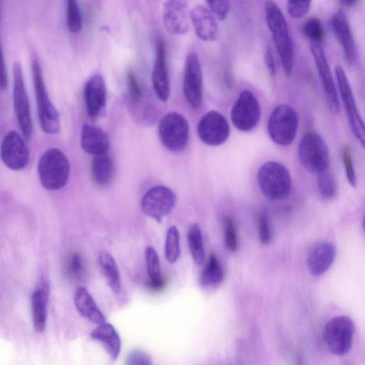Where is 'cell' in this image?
<instances>
[{
	"label": "cell",
	"mask_w": 365,
	"mask_h": 365,
	"mask_svg": "<svg viewBox=\"0 0 365 365\" xmlns=\"http://www.w3.org/2000/svg\"><path fill=\"white\" fill-rule=\"evenodd\" d=\"M354 335V325L352 320L346 316H337L325 325L323 339L331 353L342 356L351 349Z\"/></svg>",
	"instance_id": "8"
},
{
	"label": "cell",
	"mask_w": 365,
	"mask_h": 365,
	"mask_svg": "<svg viewBox=\"0 0 365 365\" xmlns=\"http://www.w3.org/2000/svg\"><path fill=\"white\" fill-rule=\"evenodd\" d=\"M82 259L79 254H74L69 260V271L74 276H77L82 271Z\"/></svg>",
	"instance_id": "43"
},
{
	"label": "cell",
	"mask_w": 365,
	"mask_h": 365,
	"mask_svg": "<svg viewBox=\"0 0 365 365\" xmlns=\"http://www.w3.org/2000/svg\"><path fill=\"white\" fill-rule=\"evenodd\" d=\"M114 172L113 162L108 154L94 156L91 164V174L94 182L100 186L109 184Z\"/></svg>",
	"instance_id": "27"
},
{
	"label": "cell",
	"mask_w": 365,
	"mask_h": 365,
	"mask_svg": "<svg viewBox=\"0 0 365 365\" xmlns=\"http://www.w3.org/2000/svg\"><path fill=\"white\" fill-rule=\"evenodd\" d=\"M303 33L305 37L312 43L320 44L324 38V30L321 21L312 18L306 21L303 27Z\"/></svg>",
	"instance_id": "36"
},
{
	"label": "cell",
	"mask_w": 365,
	"mask_h": 365,
	"mask_svg": "<svg viewBox=\"0 0 365 365\" xmlns=\"http://www.w3.org/2000/svg\"><path fill=\"white\" fill-rule=\"evenodd\" d=\"M310 6V1H288L287 10L293 18L301 19L308 13Z\"/></svg>",
	"instance_id": "41"
},
{
	"label": "cell",
	"mask_w": 365,
	"mask_h": 365,
	"mask_svg": "<svg viewBox=\"0 0 365 365\" xmlns=\"http://www.w3.org/2000/svg\"><path fill=\"white\" fill-rule=\"evenodd\" d=\"M98 262L111 290L114 294L118 295L121 290V281L115 259L110 254L101 252L99 255Z\"/></svg>",
	"instance_id": "28"
},
{
	"label": "cell",
	"mask_w": 365,
	"mask_h": 365,
	"mask_svg": "<svg viewBox=\"0 0 365 365\" xmlns=\"http://www.w3.org/2000/svg\"><path fill=\"white\" fill-rule=\"evenodd\" d=\"M127 82L133 101L137 103L141 102L144 98V92L133 70H130L128 72Z\"/></svg>",
	"instance_id": "37"
},
{
	"label": "cell",
	"mask_w": 365,
	"mask_h": 365,
	"mask_svg": "<svg viewBox=\"0 0 365 365\" xmlns=\"http://www.w3.org/2000/svg\"><path fill=\"white\" fill-rule=\"evenodd\" d=\"M13 76V102L15 112L22 135L26 141H30L33 133L30 104L26 87L22 66L19 62H16L14 64Z\"/></svg>",
	"instance_id": "10"
},
{
	"label": "cell",
	"mask_w": 365,
	"mask_h": 365,
	"mask_svg": "<svg viewBox=\"0 0 365 365\" xmlns=\"http://www.w3.org/2000/svg\"><path fill=\"white\" fill-rule=\"evenodd\" d=\"M259 238L263 245H266L271 242L272 233L270 227L269 218L267 212H261L259 218Z\"/></svg>",
	"instance_id": "38"
},
{
	"label": "cell",
	"mask_w": 365,
	"mask_h": 365,
	"mask_svg": "<svg viewBox=\"0 0 365 365\" xmlns=\"http://www.w3.org/2000/svg\"><path fill=\"white\" fill-rule=\"evenodd\" d=\"M225 278L224 269L215 255L211 254L201 278L202 286L214 288L220 285Z\"/></svg>",
	"instance_id": "30"
},
{
	"label": "cell",
	"mask_w": 365,
	"mask_h": 365,
	"mask_svg": "<svg viewBox=\"0 0 365 365\" xmlns=\"http://www.w3.org/2000/svg\"><path fill=\"white\" fill-rule=\"evenodd\" d=\"M339 95L348 117L351 130L365 150V124L358 111L354 96L344 69L337 65L335 69Z\"/></svg>",
	"instance_id": "11"
},
{
	"label": "cell",
	"mask_w": 365,
	"mask_h": 365,
	"mask_svg": "<svg viewBox=\"0 0 365 365\" xmlns=\"http://www.w3.org/2000/svg\"><path fill=\"white\" fill-rule=\"evenodd\" d=\"M1 158L11 170L25 169L30 160V151L26 139L15 130L10 131L1 144Z\"/></svg>",
	"instance_id": "15"
},
{
	"label": "cell",
	"mask_w": 365,
	"mask_h": 365,
	"mask_svg": "<svg viewBox=\"0 0 365 365\" xmlns=\"http://www.w3.org/2000/svg\"><path fill=\"white\" fill-rule=\"evenodd\" d=\"M298 116L293 108L287 104L276 106L268 123V133L274 143L281 147L291 145L298 130Z\"/></svg>",
	"instance_id": "5"
},
{
	"label": "cell",
	"mask_w": 365,
	"mask_h": 365,
	"mask_svg": "<svg viewBox=\"0 0 365 365\" xmlns=\"http://www.w3.org/2000/svg\"><path fill=\"white\" fill-rule=\"evenodd\" d=\"M32 71L41 128L47 134H57L61 130L60 115L50 99L42 67L37 59L32 63Z\"/></svg>",
	"instance_id": "3"
},
{
	"label": "cell",
	"mask_w": 365,
	"mask_h": 365,
	"mask_svg": "<svg viewBox=\"0 0 365 365\" xmlns=\"http://www.w3.org/2000/svg\"><path fill=\"white\" fill-rule=\"evenodd\" d=\"M152 84L158 99L166 102L170 97V81L167 63L166 45L162 38L156 42V57L152 72Z\"/></svg>",
	"instance_id": "18"
},
{
	"label": "cell",
	"mask_w": 365,
	"mask_h": 365,
	"mask_svg": "<svg viewBox=\"0 0 365 365\" xmlns=\"http://www.w3.org/2000/svg\"><path fill=\"white\" fill-rule=\"evenodd\" d=\"M66 24L72 33H78L82 28V16L76 0H68L66 9Z\"/></svg>",
	"instance_id": "33"
},
{
	"label": "cell",
	"mask_w": 365,
	"mask_h": 365,
	"mask_svg": "<svg viewBox=\"0 0 365 365\" xmlns=\"http://www.w3.org/2000/svg\"><path fill=\"white\" fill-rule=\"evenodd\" d=\"M311 53L319 74L327 105L332 112L340 111V102L329 63L320 44L311 43Z\"/></svg>",
	"instance_id": "16"
},
{
	"label": "cell",
	"mask_w": 365,
	"mask_h": 365,
	"mask_svg": "<svg viewBox=\"0 0 365 365\" xmlns=\"http://www.w3.org/2000/svg\"><path fill=\"white\" fill-rule=\"evenodd\" d=\"M181 253L180 249V235L178 228L173 225L167 232L165 245V254L167 261L172 264H175Z\"/></svg>",
	"instance_id": "32"
},
{
	"label": "cell",
	"mask_w": 365,
	"mask_h": 365,
	"mask_svg": "<svg viewBox=\"0 0 365 365\" xmlns=\"http://www.w3.org/2000/svg\"><path fill=\"white\" fill-rule=\"evenodd\" d=\"M343 162L347 179L352 187H356L357 184L356 173L353 164L351 150L347 145L345 146L343 150Z\"/></svg>",
	"instance_id": "40"
},
{
	"label": "cell",
	"mask_w": 365,
	"mask_h": 365,
	"mask_svg": "<svg viewBox=\"0 0 365 365\" xmlns=\"http://www.w3.org/2000/svg\"><path fill=\"white\" fill-rule=\"evenodd\" d=\"M318 184L319 191L324 198L330 200L336 196L337 184L329 169L318 174Z\"/></svg>",
	"instance_id": "34"
},
{
	"label": "cell",
	"mask_w": 365,
	"mask_h": 365,
	"mask_svg": "<svg viewBox=\"0 0 365 365\" xmlns=\"http://www.w3.org/2000/svg\"><path fill=\"white\" fill-rule=\"evenodd\" d=\"M224 242L226 249L231 253L237 252L238 237L233 221L229 217L223 218Z\"/></svg>",
	"instance_id": "35"
},
{
	"label": "cell",
	"mask_w": 365,
	"mask_h": 365,
	"mask_svg": "<svg viewBox=\"0 0 365 365\" xmlns=\"http://www.w3.org/2000/svg\"><path fill=\"white\" fill-rule=\"evenodd\" d=\"M189 246L192 257L196 264L201 265L205 257L201 228L197 223L192 224L188 232Z\"/></svg>",
	"instance_id": "31"
},
{
	"label": "cell",
	"mask_w": 365,
	"mask_h": 365,
	"mask_svg": "<svg viewBox=\"0 0 365 365\" xmlns=\"http://www.w3.org/2000/svg\"><path fill=\"white\" fill-rule=\"evenodd\" d=\"M163 22L168 33L175 36L186 35L190 29L191 11L182 0H169L163 5Z\"/></svg>",
	"instance_id": "17"
},
{
	"label": "cell",
	"mask_w": 365,
	"mask_h": 365,
	"mask_svg": "<svg viewBox=\"0 0 365 365\" xmlns=\"http://www.w3.org/2000/svg\"><path fill=\"white\" fill-rule=\"evenodd\" d=\"M191 21L196 36L202 41H215L219 35L217 20L205 6L197 5L191 11Z\"/></svg>",
	"instance_id": "21"
},
{
	"label": "cell",
	"mask_w": 365,
	"mask_h": 365,
	"mask_svg": "<svg viewBox=\"0 0 365 365\" xmlns=\"http://www.w3.org/2000/svg\"><path fill=\"white\" fill-rule=\"evenodd\" d=\"M85 106L88 116L95 119L99 116L106 104V86L103 77L95 74L85 84L84 89Z\"/></svg>",
	"instance_id": "19"
},
{
	"label": "cell",
	"mask_w": 365,
	"mask_h": 365,
	"mask_svg": "<svg viewBox=\"0 0 365 365\" xmlns=\"http://www.w3.org/2000/svg\"><path fill=\"white\" fill-rule=\"evenodd\" d=\"M126 365H153L150 355L141 350L130 352L126 359Z\"/></svg>",
	"instance_id": "42"
},
{
	"label": "cell",
	"mask_w": 365,
	"mask_h": 365,
	"mask_svg": "<svg viewBox=\"0 0 365 365\" xmlns=\"http://www.w3.org/2000/svg\"><path fill=\"white\" fill-rule=\"evenodd\" d=\"M90 336L103 347L113 361L117 359L120 352L121 341L118 332L111 324L106 322L99 325Z\"/></svg>",
	"instance_id": "25"
},
{
	"label": "cell",
	"mask_w": 365,
	"mask_h": 365,
	"mask_svg": "<svg viewBox=\"0 0 365 365\" xmlns=\"http://www.w3.org/2000/svg\"><path fill=\"white\" fill-rule=\"evenodd\" d=\"M74 301L77 311L83 318L99 325L106 322L105 316L85 288L77 289Z\"/></svg>",
	"instance_id": "26"
},
{
	"label": "cell",
	"mask_w": 365,
	"mask_h": 365,
	"mask_svg": "<svg viewBox=\"0 0 365 365\" xmlns=\"http://www.w3.org/2000/svg\"><path fill=\"white\" fill-rule=\"evenodd\" d=\"M176 203V196L169 188L157 186L150 189L142 199V211L149 217L162 222Z\"/></svg>",
	"instance_id": "14"
},
{
	"label": "cell",
	"mask_w": 365,
	"mask_h": 365,
	"mask_svg": "<svg viewBox=\"0 0 365 365\" xmlns=\"http://www.w3.org/2000/svg\"><path fill=\"white\" fill-rule=\"evenodd\" d=\"M331 26L347 62L354 64L358 58L356 45L347 17L342 11H338L333 15Z\"/></svg>",
	"instance_id": "20"
},
{
	"label": "cell",
	"mask_w": 365,
	"mask_h": 365,
	"mask_svg": "<svg viewBox=\"0 0 365 365\" xmlns=\"http://www.w3.org/2000/svg\"><path fill=\"white\" fill-rule=\"evenodd\" d=\"M300 161L303 167L312 173H320L329 169L330 154L323 139L318 134L309 133L302 139L298 149Z\"/></svg>",
	"instance_id": "9"
},
{
	"label": "cell",
	"mask_w": 365,
	"mask_h": 365,
	"mask_svg": "<svg viewBox=\"0 0 365 365\" xmlns=\"http://www.w3.org/2000/svg\"><path fill=\"white\" fill-rule=\"evenodd\" d=\"M207 8L210 10L217 21H225L230 11L228 1H207Z\"/></svg>",
	"instance_id": "39"
},
{
	"label": "cell",
	"mask_w": 365,
	"mask_h": 365,
	"mask_svg": "<svg viewBox=\"0 0 365 365\" xmlns=\"http://www.w3.org/2000/svg\"><path fill=\"white\" fill-rule=\"evenodd\" d=\"M50 286L43 280L36 287L32 296V316L35 330L38 333L45 331L48 315Z\"/></svg>",
	"instance_id": "23"
},
{
	"label": "cell",
	"mask_w": 365,
	"mask_h": 365,
	"mask_svg": "<svg viewBox=\"0 0 365 365\" xmlns=\"http://www.w3.org/2000/svg\"><path fill=\"white\" fill-rule=\"evenodd\" d=\"M258 182L264 195L271 201L286 198L291 193L292 180L287 168L276 162H268L259 169Z\"/></svg>",
	"instance_id": "4"
},
{
	"label": "cell",
	"mask_w": 365,
	"mask_h": 365,
	"mask_svg": "<svg viewBox=\"0 0 365 365\" xmlns=\"http://www.w3.org/2000/svg\"><path fill=\"white\" fill-rule=\"evenodd\" d=\"M363 228H364V230L365 231V215H364V220H363Z\"/></svg>",
	"instance_id": "46"
},
{
	"label": "cell",
	"mask_w": 365,
	"mask_h": 365,
	"mask_svg": "<svg viewBox=\"0 0 365 365\" xmlns=\"http://www.w3.org/2000/svg\"><path fill=\"white\" fill-rule=\"evenodd\" d=\"M203 72L198 55L188 54L184 64L183 91L189 106L198 109L203 104Z\"/></svg>",
	"instance_id": "13"
},
{
	"label": "cell",
	"mask_w": 365,
	"mask_h": 365,
	"mask_svg": "<svg viewBox=\"0 0 365 365\" xmlns=\"http://www.w3.org/2000/svg\"><path fill=\"white\" fill-rule=\"evenodd\" d=\"M265 62L271 75L275 76L276 74V62L272 49L269 46L266 49Z\"/></svg>",
	"instance_id": "44"
},
{
	"label": "cell",
	"mask_w": 365,
	"mask_h": 365,
	"mask_svg": "<svg viewBox=\"0 0 365 365\" xmlns=\"http://www.w3.org/2000/svg\"><path fill=\"white\" fill-rule=\"evenodd\" d=\"M9 84V77L4 52L2 53L1 89L4 90Z\"/></svg>",
	"instance_id": "45"
},
{
	"label": "cell",
	"mask_w": 365,
	"mask_h": 365,
	"mask_svg": "<svg viewBox=\"0 0 365 365\" xmlns=\"http://www.w3.org/2000/svg\"><path fill=\"white\" fill-rule=\"evenodd\" d=\"M197 134L203 144L210 147H218L229 139L230 125L222 113L212 110L201 118L197 127Z\"/></svg>",
	"instance_id": "12"
},
{
	"label": "cell",
	"mask_w": 365,
	"mask_h": 365,
	"mask_svg": "<svg viewBox=\"0 0 365 365\" xmlns=\"http://www.w3.org/2000/svg\"><path fill=\"white\" fill-rule=\"evenodd\" d=\"M38 174L43 186L49 191L64 188L69 180L70 164L65 155L57 148L46 151L38 163Z\"/></svg>",
	"instance_id": "2"
},
{
	"label": "cell",
	"mask_w": 365,
	"mask_h": 365,
	"mask_svg": "<svg viewBox=\"0 0 365 365\" xmlns=\"http://www.w3.org/2000/svg\"><path fill=\"white\" fill-rule=\"evenodd\" d=\"M336 257V249L331 242H320L310 250L307 265L310 272L316 276H322L332 266Z\"/></svg>",
	"instance_id": "22"
},
{
	"label": "cell",
	"mask_w": 365,
	"mask_h": 365,
	"mask_svg": "<svg viewBox=\"0 0 365 365\" xmlns=\"http://www.w3.org/2000/svg\"><path fill=\"white\" fill-rule=\"evenodd\" d=\"M261 117L262 108L257 96L249 90L242 91L230 112L234 127L242 133L251 132L258 126Z\"/></svg>",
	"instance_id": "7"
},
{
	"label": "cell",
	"mask_w": 365,
	"mask_h": 365,
	"mask_svg": "<svg viewBox=\"0 0 365 365\" xmlns=\"http://www.w3.org/2000/svg\"><path fill=\"white\" fill-rule=\"evenodd\" d=\"M80 144L86 154L96 156L108 153L110 141L101 128L85 123L81 130Z\"/></svg>",
	"instance_id": "24"
},
{
	"label": "cell",
	"mask_w": 365,
	"mask_h": 365,
	"mask_svg": "<svg viewBox=\"0 0 365 365\" xmlns=\"http://www.w3.org/2000/svg\"><path fill=\"white\" fill-rule=\"evenodd\" d=\"M158 133L162 145L167 150L181 152L186 149L189 141V124L181 113L170 112L160 120Z\"/></svg>",
	"instance_id": "6"
},
{
	"label": "cell",
	"mask_w": 365,
	"mask_h": 365,
	"mask_svg": "<svg viewBox=\"0 0 365 365\" xmlns=\"http://www.w3.org/2000/svg\"><path fill=\"white\" fill-rule=\"evenodd\" d=\"M145 259L150 277L149 287L154 291L162 290L166 283L162 275L158 254L153 247H149L147 248Z\"/></svg>",
	"instance_id": "29"
},
{
	"label": "cell",
	"mask_w": 365,
	"mask_h": 365,
	"mask_svg": "<svg viewBox=\"0 0 365 365\" xmlns=\"http://www.w3.org/2000/svg\"><path fill=\"white\" fill-rule=\"evenodd\" d=\"M265 14L285 73L291 77L293 72L294 48L286 19L279 6L273 1L265 4Z\"/></svg>",
	"instance_id": "1"
}]
</instances>
